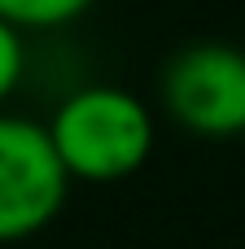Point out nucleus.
Wrapping results in <instances>:
<instances>
[{"mask_svg": "<svg viewBox=\"0 0 245 249\" xmlns=\"http://www.w3.org/2000/svg\"><path fill=\"white\" fill-rule=\"evenodd\" d=\"M70 193V175L44 123L0 114V245L44 232Z\"/></svg>", "mask_w": 245, "mask_h": 249, "instance_id": "7ed1b4c3", "label": "nucleus"}, {"mask_svg": "<svg viewBox=\"0 0 245 249\" xmlns=\"http://www.w3.org/2000/svg\"><path fill=\"white\" fill-rule=\"evenodd\" d=\"M162 109L193 136L228 140L245 131V53L219 39L180 48L158 79Z\"/></svg>", "mask_w": 245, "mask_h": 249, "instance_id": "f03ea898", "label": "nucleus"}, {"mask_svg": "<svg viewBox=\"0 0 245 249\" xmlns=\"http://www.w3.org/2000/svg\"><path fill=\"white\" fill-rule=\"evenodd\" d=\"M44 127L66 175L83 184H118L153 153V114L127 88H79Z\"/></svg>", "mask_w": 245, "mask_h": 249, "instance_id": "f257e3e1", "label": "nucleus"}, {"mask_svg": "<svg viewBox=\"0 0 245 249\" xmlns=\"http://www.w3.org/2000/svg\"><path fill=\"white\" fill-rule=\"evenodd\" d=\"M22 66H26V53H22V35L13 22L0 18V105L13 96L18 79H22Z\"/></svg>", "mask_w": 245, "mask_h": 249, "instance_id": "39448f33", "label": "nucleus"}, {"mask_svg": "<svg viewBox=\"0 0 245 249\" xmlns=\"http://www.w3.org/2000/svg\"><path fill=\"white\" fill-rule=\"evenodd\" d=\"M96 0H0V18L13 26H66L79 13H88Z\"/></svg>", "mask_w": 245, "mask_h": 249, "instance_id": "20e7f679", "label": "nucleus"}]
</instances>
